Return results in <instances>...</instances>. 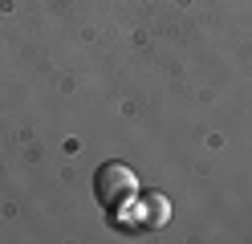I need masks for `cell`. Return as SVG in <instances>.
Here are the masks:
<instances>
[{
	"mask_svg": "<svg viewBox=\"0 0 252 244\" xmlns=\"http://www.w3.org/2000/svg\"><path fill=\"white\" fill-rule=\"evenodd\" d=\"M143 208H147V228H159V224H167V216H171V208H167V195H147L143 200Z\"/></svg>",
	"mask_w": 252,
	"mask_h": 244,
	"instance_id": "obj_2",
	"label": "cell"
},
{
	"mask_svg": "<svg viewBox=\"0 0 252 244\" xmlns=\"http://www.w3.org/2000/svg\"><path fill=\"white\" fill-rule=\"evenodd\" d=\"M94 195L106 211H118V208H130L134 195H138V179L126 163H102L98 175H94Z\"/></svg>",
	"mask_w": 252,
	"mask_h": 244,
	"instance_id": "obj_1",
	"label": "cell"
}]
</instances>
